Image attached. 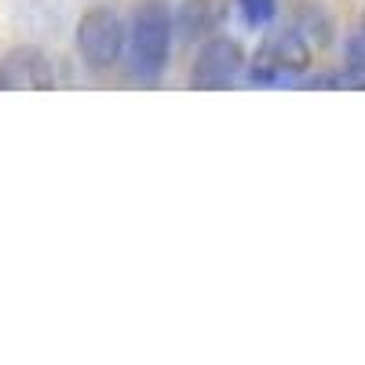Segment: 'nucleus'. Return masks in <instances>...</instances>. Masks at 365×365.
Instances as JSON below:
<instances>
[{"label":"nucleus","mask_w":365,"mask_h":365,"mask_svg":"<svg viewBox=\"0 0 365 365\" xmlns=\"http://www.w3.org/2000/svg\"><path fill=\"white\" fill-rule=\"evenodd\" d=\"M241 70H245V51H241V44L230 37H212V41H205V48L194 58L190 84L201 91H216V88L234 84Z\"/></svg>","instance_id":"20e7f679"},{"label":"nucleus","mask_w":365,"mask_h":365,"mask_svg":"<svg viewBox=\"0 0 365 365\" xmlns=\"http://www.w3.org/2000/svg\"><path fill=\"white\" fill-rule=\"evenodd\" d=\"M354 34H361V37H365V15H361V22H358V29H354Z\"/></svg>","instance_id":"6e6552de"},{"label":"nucleus","mask_w":365,"mask_h":365,"mask_svg":"<svg viewBox=\"0 0 365 365\" xmlns=\"http://www.w3.org/2000/svg\"><path fill=\"white\" fill-rule=\"evenodd\" d=\"M55 66L51 58L37 48H19L0 58V91L8 88H51Z\"/></svg>","instance_id":"39448f33"},{"label":"nucleus","mask_w":365,"mask_h":365,"mask_svg":"<svg viewBox=\"0 0 365 365\" xmlns=\"http://www.w3.org/2000/svg\"><path fill=\"white\" fill-rule=\"evenodd\" d=\"M237 8L252 26H267L274 15H278V0H237Z\"/></svg>","instance_id":"0eeeda50"},{"label":"nucleus","mask_w":365,"mask_h":365,"mask_svg":"<svg viewBox=\"0 0 365 365\" xmlns=\"http://www.w3.org/2000/svg\"><path fill=\"white\" fill-rule=\"evenodd\" d=\"M77 51L88 70H110L125 55V22L113 8H91L77 22Z\"/></svg>","instance_id":"7ed1b4c3"},{"label":"nucleus","mask_w":365,"mask_h":365,"mask_svg":"<svg viewBox=\"0 0 365 365\" xmlns=\"http://www.w3.org/2000/svg\"><path fill=\"white\" fill-rule=\"evenodd\" d=\"M227 19V0H187L175 15V26L187 41H205L212 37Z\"/></svg>","instance_id":"423d86ee"},{"label":"nucleus","mask_w":365,"mask_h":365,"mask_svg":"<svg viewBox=\"0 0 365 365\" xmlns=\"http://www.w3.org/2000/svg\"><path fill=\"white\" fill-rule=\"evenodd\" d=\"M311 55L314 48L303 41V34L296 29H282L259 44V51L252 55L249 66V81L256 84H282V81H299L311 70Z\"/></svg>","instance_id":"f03ea898"},{"label":"nucleus","mask_w":365,"mask_h":365,"mask_svg":"<svg viewBox=\"0 0 365 365\" xmlns=\"http://www.w3.org/2000/svg\"><path fill=\"white\" fill-rule=\"evenodd\" d=\"M128 48V70L135 81L154 84L168 66V48H172V15L161 0H143L132 15V26L125 34Z\"/></svg>","instance_id":"f257e3e1"}]
</instances>
